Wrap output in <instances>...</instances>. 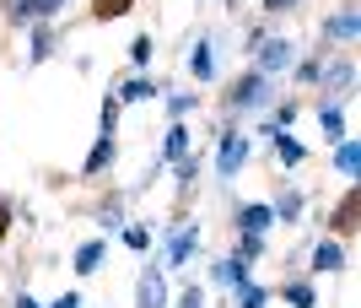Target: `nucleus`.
<instances>
[{
  "label": "nucleus",
  "instance_id": "nucleus-24",
  "mask_svg": "<svg viewBox=\"0 0 361 308\" xmlns=\"http://www.w3.org/2000/svg\"><path fill=\"white\" fill-rule=\"evenodd\" d=\"M356 168H361V146L350 136H340L334 141V173H340L345 184H356Z\"/></svg>",
  "mask_w": 361,
  "mask_h": 308
},
{
  "label": "nucleus",
  "instance_id": "nucleus-8",
  "mask_svg": "<svg viewBox=\"0 0 361 308\" xmlns=\"http://www.w3.org/2000/svg\"><path fill=\"white\" fill-rule=\"evenodd\" d=\"M307 206H313V201H307V189H302V184H291V179H286V184H281V189L270 195L275 227H302V222H307Z\"/></svg>",
  "mask_w": 361,
  "mask_h": 308
},
{
  "label": "nucleus",
  "instance_id": "nucleus-26",
  "mask_svg": "<svg viewBox=\"0 0 361 308\" xmlns=\"http://www.w3.org/2000/svg\"><path fill=\"white\" fill-rule=\"evenodd\" d=\"M92 222H97V232H119L130 216H124V195H108L97 211H92Z\"/></svg>",
  "mask_w": 361,
  "mask_h": 308
},
{
  "label": "nucleus",
  "instance_id": "nucleus-5",
  "mask_svg": "<svg viewBox=\"0 0 361 308\" xmlns=\"http://www.w3.org/2000/svg\"><path fill=\"white\" fill-rule=\"evenodd\" d=\"M200 244H205V227H200V222H189V216H178V222L167 227V238H162V260H157V265L173 276V271H183V265H195Z\"/></svg>",
  "mask_w": 361,
  "mask_h": 308
},
{
  "label": "nucleus",
  "instance_id": "nucleus-7",
  "mask_svg": "<svg viewBox=\"0 0 361 308\" xmlns=\"http://www.w3.org/2000/svg\"><path fill=\"white\" fill-rule=\"evenodd\" d=\"M345 265H350V244L345 238H318L313 249H307V276H345Z\"/></svg>",
  "mask_w": 361,
  "mask_h": 308
},
{
  "label": "nucleus",
  "instance_id": "nucleus-18",
  "mask_svg": "<svg viewBox=\"0 0 361 308\" xmlns=\"http://www.w3.org/2000/svg\"><path fill=\"white\" fill-rule=\"evenodd\" d=\"M195 146V130L183 119H167V130H162V152H157V168H167V162H178L183 152Z\"/></svg>",
  "mask_w": 361,
  "mask_h": 308
},
{
  "label": "nucleus",
  "instance_id": "nucleus-14",
  "mask_svg": "<svg viewBox=\"0 0 361 308\" xmlns=\"http://www.w3.org/2000/svg\"><path fill=\"white\" fill-rule=\"evenodd\" d=\"M60 54V28L54 22H27V65H44Z\"/></svg>",
  "mask_w": 361,
  "mask_h": 308
},
{
  "label": "nucleus",
  "instance_id": "nucleus-39",
  "mask_svg": "<svg viewBox=\"0 0 361 308\" xmlns=\"http://www.w3.org/2000/svg\"><path fill=\"white\" fill-rule=\"evenodd\" d=\"M11 308H44V297H32V292H27V287H22V292H16V297H11Z\"/></svg>",
  "mask_w": 361,
  "mask_h": 308
},
{
  "label": "nucleus",
  "instance_id": "nucleus-4",
  "mask_svg": "<svg viewBox=\"0 0 361 308\" xmlns=\"http://www.w3.org/2000/svg\"><path fill=\"white\" fill-rule=\"evenodd\" d=\"M248 60H254V71H264V76L286 81V71L302 60V44L291 38V32H264L254 49H248Z\"/></svg>",
  "mask_w": 361,
  "mask_h": 308
},
{
  "label": "nucleus",
  "instance_id": "nucleus-12",
  "mask_svg": "<svg viewBox=\"0 0 361 308\" xmlns=\"http://www.w3.org/2000/svg\"><path fill=\"white\" fill-rule=\"evenodd\" d=\"M270 152H275V162H281V173H297L302 162H307V141L302 136H291V130H270Z\"/></svg>",
  "mask_w": 361,
  "mask_h": 308
},
{
  "label": "nucleus",
  "instance_id": "nucleus-13",
  "mask_svg": "<svg viewBox=\"0 0 361 308\" xmlns=\"http://www.w3.org/2000/svg\"><path fill=\"white\" fill-rule=\"evenodd\" d=\"M270 227H275L270 201H238L232 206V232H270Z\"/></svg>",
  "mask_w": 361,
  "mask_h": 308
},
{
  "label": "nucleus",
  "instance_id": "nucleus-31",
  "mask_svg": "<svg viewBox=\"0 0 361 308\" xmlns=\"http://www.w3.org/2000/svg\"><path fill=\"white\" fill-rule=\"evenodd\" d=\"M318 60H324V44H318L313 54H307V60H297V65L286 71V76L297 81V87H318Z\"/></svg>",
  "mask_w": 361,
  "mask_h": 308
},
{
  "label": "nucleus",
  "instance_id": "nucleus-9",
  "mask_svg": "<svg viewBox=\"0 0 361 308\" xmlns=\"http://www.w3.org/2000/svg\"><path fill=\"white\" fill-rule=\"evenodd\" d=\"M114 168H119V136H97L87 146V157H81V179H87V184H103Z\"/></svg>",
  "mask_w": 361,
  "mask_h": 308
},
{
  "label": "nucleus",
  "instance_id": "nucleus-17",
  "mask_svg": "<svg viewBox=\"0 0 361 308\" xmlns=\"http://www.w3.org/2000/svg\"><path fill=\"white\" fill-rule=\"evenodd\" d=\"M286 308H318V276H286L281 287H270Z\"/></svg>",
  "mask_w": 361,
  "mask_h": 308
},
{
  "label": "nucleus",
  "instance_id": "nucleus-22",
  "mask_svg": "<svg viewBox=\"0 0 361 308\" xmlns=\"http://www.w3.org/2000/svg\"><path fill=\"white\" fill-rule=\"evenodd\" d=\"M297 119H302V103H297V97H275V103L264 108V124H259V136L270 141V130H291Z\"/></svg>",
  "mask_w": 361,
  "mask_h": 308
},
{
  "label": "nucleus",
  "instance_id": "nucleus-32",
  "mask_svg": "<svg viewBox=\"0 0 361 308\" xmlns=\"http://www.w3.org/2000/svg\"><path fill=\"white\" fill-rule=\"evenodd\" d=\"M135 11V0H92V22H119V16H130Z\"/></svg>",
  "mask_w": 361,
  "mask_h": 308
},
{
  "label": "nucleus",
  "instance_id": "nucleus-35",
  "mask_svg": "<svg viewBox=\"0 0 361 308\" xmlns=\"http://www.w3.org/2000/svg\"><path fill=\"white\" fill-rule=\"evenodd\" d=\"M167 308H211V292H205L200 281H189V287H183V292L173 297V303H167Z\"/></svg>",
  "mask_w": 361,
  "mask_h": 308
},
{
  "label": "nucleus",
  "instance_id": "nucleus-6",
  "mask_svg": "<svg viewBox=\"0 0 361 308\" xmlns=\"http://www.w3.org/2000/svg\"><path fill=\"white\" fill-rule=\"evenodd\" d=\"M356 32H361L356 0H340V6L318 22V44H324V49H356Z\"/></svg>",
  "mask_w": 361,
  "mask_h": 308
},
{
  "label": "nucleus",
  "instance_id": "nucleus-33",
  "mask_svg": "<svg viewBox=\"0 0 361 308\" xmlns=\"http://www.w3.org/2000/svg\"><path fill=\"white\" fill-rule=\"evenodd\" d=\"M151 60H157V38H151V32H135V38H130V65L146 71Z\"/></svg>",
  "mask_w": 361,
  "mask_h": 308
},
{
  "label": "nucleus",
  "instance_id": "nucleus-21",
  "mask_svg": "<svg viewBox=\"0 0 361 308\" xmlns=\"http://www.w3.org/2000/svg\"><path fill=\"white\" fill-rule=\"evenodd\" d=\"M103 260H108V232H97V238H87V244L75 249L71 271H75L81 281H87V276H97V271H103Z\"/></svg>",
  "mask_w": 361,
  "mask_h": 308
},
{
  "label": "nucleus",
  "instance_id": "nucleus-34",
  "mask_svg": "<svg viewBox=\"0 0 361 308\" xmlns=\"http://www.w3.org/2000/svg\"><path fill=\"white\" fill-rule=\"evenodd\" d=\"M65 6H71V0H27V16L32 22H60Z\"/></svg>",
  "mask_w": 361,
  "mask_h": 308
},
{
  "label": "nucleus",
  "instance_id": "nucleus-16",
  "mask_svg": "<svg viewBox=\"0 0 361 308\" xmlns=\"http://www.w3.org/2000/svg\"><path fill=\"white\" fill-rule=\"evenodd\" d=\"M189 76H195L200 87H211V81H216V38H211V32H200L195 44H189Z\"/></svg>",
  "mask_w": 361,
  "mask_h": 308
},
{
  "label": "nucleus",
  "instance_id": "nucleus-20",
  "mask_svg": "<svg viewBox=\"0 0 361 308\" xmlns=\"http://www.w3.org/2000/svg\"><path fill=\"white\" fill-rule=\"evenodd\" d=\"M356 184H345V195H340V206H334L329 211V222H324V227H329V238H345L350 244V232H356Z\"/></svg>",
  "mask_w": 361,
  "mask_h": 308
},
{
  "label": "nucleus",
  "instance_id": "nucleus-15",
  "mask_svg": "<svg viewBox=\"0 0 361 308\" xmlns=\"http://www.w3.org/2000/svg\"><path fill=\"white\" fill-rule=\"evenodd\" d=\"M313 114H318V130H324V141H340V136H350V119H345V103L340 97H318L313 103Z\"/></svg>",
  "mask_w": 361,
  "mask_h": 308
},
{
  "label": "nucleus",
  "instance_id": "nucleus-3",
  "mask_svg": "<svg viewBox=\"0 0 361 308\" xmlns=\"http://www.w3.org/2000/svg\"><path fill=\"white\" fill-rule=\"evenodd\" d=\"M318 97H340V103L356 97V54L350 49H324V60H318Z\"/></svg>",
  "mask_w": 361,
  "mask_h": 308
},
{
  "label": "nucleus",
  "instance_id": "nucleus-38",
  "mask_svg": "<svg viewBox=\"0 0 361 308\" xmlns=\"http://www.w3.org/2000/svg\"><path fill=\"white\" fill-rule=\"evenodd\" d=\"M44 308H87V297H81V292H60V297H49Z\"/></svg>",
  "mask_w": 361,
  "mask_h": 308
},
{
  "label": "nucleus",
  "instance_id": "nucleus-37",
  "mask_svg": "<svg viewBox=\"0 0 361 308\" xmlns=\"http://www.w3.org/2000/svg\"><path fill=\"white\" fill-rule=\"evenodd\" d=\"M11 216H16L11 195H0V244H6V232H11Z\"/></svg>",
  "mask_w": 361,
  "mask_h": 308
},
{
  "label": "nucleus",
  "instance_id": "nucleus-1",
  "mask_svg": "<svg viewBox=\"0 0 361 308\" xmlns=\"http://www.w3.org/2000/svg\"><path fill=\"white\" fill-rule=\"evenodd\" d=\"M275 97H281V81L248 65V71H238V76H232V87L221 93V108H226V114H238V119H248V114H264Z\"/></svg>",
  "mask_w": 361,
  "mask_h": 308
},
{
  "label": "nucleus",
  "instance_id": "nucleus-2",
  "mask_svg": "<svg viewBox=\"0 0 361 308\" xmlns=\"http://www.w3.org/2000/svg\"><path fill=\"white\" fill-rule=\"evenodd\" d=\"M248 157H254V136L238 130V119H226L216 130V179L221 184H238L243 173H248Z\"/></svg>",
  "mask_w": 361,
  "mask_h": 308
},
{
  "label": "nucleus",
  "instance_id": "nucleus-11",
  "mask_svg": "<svg viewBox=\"0 0 361 308\" xmlns=\"http://www.w3.org/2000/svg\"><path fill=\"white\" fill-rule=\"evenodd\" d=\"M167 93V81H157V76H146V71H135V76H124L119 87H114V97H119L124 108L130 103H157V97Z\"/></svg>",
  "mask_w": 361,
  "mask_h": 308
},
{
  "label": "nucleus",
  "instance_id": "nucleus-30",
  "mask_svg": "<svg viewBox=\"0 0 361 308\" xmlns=\"http://www.w3.org/2000/svg\"><path fill=\"white\" fill-rule=\"evenodd\" d=\"M119 114H124V103L108 93L103 103H97V136H119Z\"/></svg>",
  "mask_w": 361,
  "mask_h": 308
},
{
  "label": "nucleus",
  "instance_id": "nucleus-23",
  "mask_svg": "<svg viewBox=\"0 0 361 308\" xmlns=\"http://www.w3.org/2000/svg\"><path fill=\"white\" fill-rule=\"evenodd\" d=\"M167 173H173V189H178V201H189V195H195V184H200V152L189 146L178 162H167Z\"/></svg>",
  "mask_w": 361,
  "mask_h": 308
},
{
  "label": "nucleus",
  "instance_id": "nucleus-29",
  "mask_svg": "<svg viewBox=\"0 0 361 308\" xmlns=\"http://www.w3.org/2000/svg\"><path fill=\"white\" fill-rule=\"evenodd\" d=\"M162 108H167V119H189L200 108V87L195 93H162Z\"/></svg>",
  "mask_w": 361,
  "mask_h": 308
},
{
  "label": "nucleus",
  "instance_id": "nucleus-27",
  "mask_svg": "<svg viewBox=\"0 0 361 308\" xmlns=\"http://www.w3.org/2000/svg\"><path fill=\"white\" fill-rule=\"evenodd\" d=\"M232 254H238V260H248V265H259L264 254H270V232H238Z\"/></svg>",
  "mask_w": 361,
  "mask_h": 308
},
{
  "label": "nucleus",
  "instance_id": "nucleus-10",
  "mask_svg": "<svg viewBox=\"0 0 361 308\" xmlns=\"http://www.w3.org/2000/svg\"><path fill=\"white\" fill-rule=\"evenodd\" d=\"M167 303H173L167 271H162V265H140V276H135V308H167Z\"/></svg>",
  "mask_w": 361,
  "mask_h": 308
},
{
  "label": "nucleus",
  "instance_id": "nucleus-40",
  "mask_svg": "<svg viewBox=\"0 0 361 308\" xmlns=\"http://www.w3.org/2000/svg\"><path fill=\"white\" fill-rule=\"evenodd\" d=\"M221 6H226V11H232V16H238V0H221Z\"/></svg>",
  "mask_w": 361,
  "mask_h": 308
},
{
  "label": "nucleus",
  "instance_id": "nucleus-36",
  "mask_svg": "<svg viewBox=\"0 0 361 308\" xmlns=\"http://www.w3.org/2000/svg\"><path fill=\"white\" fill-rule=\"evenodd\" d=\"M291 11H302V0H259V16H264V22H275V16H291Z\"/></svg>",
  "mask_w": 361,
  "mask_h": 308
},
{
  "label": "nucleus",
  "instance_id": "nucleus-25",
  "mask_svg": "<svg viewBox=\"0 0 361 308\" xmlns=\"http://www.w3.org/2000/svg\"><path fill=\"white\" fill-rule=\"evenodd\" d=\"M270 303H275V292L254 276L243 281V287H232V308H270Z\"/></svg>",
  "mask_w": 361,
  "mask_h": 308
},
{
  "label": "nucleus",
  "instance_id": "nucleus-19",
  "mask_svg": "<svg viewBox=\"0 0 361 308\" xmlns=\"http://www.w3.org/2000/svg\"><path fill=\"white\" fill-rule=\"evenodd\" d=\"M248 276H254V265H248V260H238V254H221V260H211V287H221V292L243 287Z\"/></svg>",
  "mask_w": 361,
  "mask_h": 308
},
{
  "label": "nucleus",
  "instance_id": "nucleus-28",
  "mask_svg": "<svg viewBox=\"0 0 361 308\" xmlns=\"http://www.w3.org/2000/svg\"><path fill=\"white\" fill-rule=\"evenodd\" d=\"M151 238H157V232H151V222H124V227H119V244L130 249V254H146Z\"/></svg>",
  "mask_w": 361,
  "mask_h": 308
}]
</instances>
